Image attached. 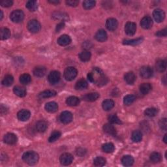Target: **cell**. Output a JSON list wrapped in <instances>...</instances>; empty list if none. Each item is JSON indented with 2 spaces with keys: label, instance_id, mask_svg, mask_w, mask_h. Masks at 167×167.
Wrapping results in <instances>:
<instances>
[{
  "label": "cell",
  "instance_id": "obj_52",
  "mask_svg": "<svg viewBox=\"0 0 167 167\" xmlns=\"http://www.w3.org/2000/svg\"><path fill=\"white\" fill-rule=\"evenodd\" d=\"M64 27H65V24H64V22H62L58 24V25H57L56 28V32H58V33L60 32L61 29H63L64 28Z\"/></svg>",
  "mask_w": 167,
  "mask_h": 167
},
{
  "label": "cell",
  "instance_id": "obj_23",
  "mask_svg": "<svg viewBox=\"0 0 167 167\" xmlns=\"http://www.w3.org/2000/svg\"><path fill=\"white\" fill-rule=\"evenodd\" d=\"M103 131L107 133L108 135H116V129L112 124H107L104 125L103 126Z\"/></svg>",
  "mask_w": 167,
  "mask_h": 167
},
{
  "label": "cell",
  "instance_id": "obj_42",
  "mask_svg": "<svg viewBox=\"0 0 167 167\" xmlns=\"http://www.w3.org/2000/svg\"><path fill=\"white\" fill-rule=\"evenodd\" d=\"M107 161L103 157H97L94 160V164L96 166H103L106 165Z\"/></svg>",
  "mask_w": 167,
  "mask_h": 167
},
{
  "label": "cell",
  "instance_id": "obj_56",
  "mask_svg": "<svg viewBox=\"0 0 167 167\" xmlns=\"http://www.w3.org/2000/svg\"><path fill=\"white\" fill-rule=\"evenodd\" d=\"M163 141L165 144L167 143V140H166V135H165L164 136V138H163Z\"/></svg>",
  "mask_w": 167,
  "mask_h": 167
},
{
  "label": "cell",
  "instance_id": "obj_2",
  "mask_svg": "<svg viewBox=\"0 0 167 167\" xmlns=\"http://www.w3.org/2000/svg\"><path fill=\"white\" fill-rule=\"evenodd\" d=\"M39 157L36 152L29 151L24 153L22 155L23 161L29 165H35L39 161Z\"/></svg>",
  "mask_w": 167,
  "mask_h": 167
},
{
  "label": "cell",
  "instance_id": "obj_44",
  "mask_svg": "<svg viewBox=\"0 0 167 167\" xmlns=\"http://www.w3.org/2000/svg\"><path fill=\"white\" fill-rule=\"evenodd\" d=\"M136 100V97L133 95H127L124 99V103L126 106H129L133 104Z\"/></svg>",
  "mask_w": 167,
  "mask_h": 167
},
{
  "label": "cell",
  "instance_id": "obj_45",
  "mask_svg": "<svg viewBox=\"0 0 167 167\" xmlns=\"http://www.w3.org/2000/svg\"><path fill=\"white\" fill-rule=\"evenodd\" d=\"M61 135V133L58 131H55L52 133L50 135V137L48 138V141L49 142H54L57 140H58Z\"/></svg>",
  "mask_w": 167,
  "mask_h": 167
},
{
  "label": "cell",
  "instance_id": "obj_18",
  "mask_svg": "<svg viewBox=\"0 0 167 167\" xmlns=\"http://www.w3.org/2000/svg\"><path fill=\"white\" fill-rule=\"evenodd\" d=\"M99 97L98 93H90L87 94L82 97V99L87 102H94L97 100Z\"/></svg>",
  "mask_w": 167,
  "mask_h": 167
},
{
  "label": "cell",
  "instance_id": "obj_7",
  "mask_svg": "<svg viewBox=\"0 0 167 167\" xmlns=\"http://www.w3.org/2000/svg\"><path fill=\"white\" fill-rule=\"evenodd\" d=\"M140 74L143 78H149L153 76V71L152 68L149 66H144L140 69Z\"/></svg>",
  "mask_w": 167,
  "mask_h": 167
},
{
  "label": "cell",
  "instance_id": "obj_46",
  "mask_svg": "<svg viewBox=\"0 0 167 167\" xmlns=\"http://www.w3.org/2000/svg\"><path fill=\"white\" fill-rule=\"evenodd\" d=\"M108 120L111 124H121V121L116 114H111L108 116Z\"/></svg>",
  "mask_w": 167,
  "mask_h": 167
},
{
  "label": "cell",
  "instance_id": "obj_29",
  "mask_svg": "<svg viewBox=\"0 0 167 167\" xmlns=\"http://www.w3.org/2000/svg\"><path fill=\"white\" fill-rule=\"evenodd\" d=\"M121 162L125 166H131L134 163V159L131 155H125L122 157Z\"/></svg>",
  "mask_w": 167,
  "mask_h": 167
},
{
  "label": "cell",
  "instance_id": "obj_38",
  "mask_svg": "<svg viewBox=\"0 0 167 167\" xmlns=\"http://www.w3.org/2000/svg\"><path fill=\"white\" fill-rule=\"evenodd\" d=\"M102 149L105 153H112L114 151V149H115V146H114V145L112 143H106L102 146Z\"/></svg>",
  "mask_w": 167,
  "mask_h": 167
},
{
  "label": "cell",
  "instance_id": "obj_4",
  "mask_svg": "<svg viewBox=\"0 0 167 167\" xmlns=\"http://www.w3.org/2000/svg\"><path fill=\"white\" fill-rule=\"evenodd\" d=\"M11 20L15 23H20L24 19V14L22 10H15L10 15Z\"/></svg>",
  "mask_w": 167,
  "mask_h": 167
},
{
  "label": "cell",
  "instance_id": "obj_20",
  "mask_svg": "<svg viewBox=\"0 0 167 167\" xmlns=\"http://www.w3.org/2000/svg\"><path fill=\"white\" fill-rule=\"evenodd\" d=\"M95 37L97 41L99 42H104L107 39V33L104 29H100L96 33Z\"/></svg>",
  "mask_w": 167,
  "mask_h": 167
},
{
  "label": "cell",
  "instance_id": "obj_47",
  "mask_svg": "<svg viewBox=\"0 0 167 167\" xmlns=\"http://www.w3.org/2000/svg\"><path fill=\"white\" fill-rule=\"evenodd\" d=\"M95 3L96 2L93 0H86L83 2V7L86 10H89L95 7Z\"/></svg>",
  "mask_w": 167,
  "mask_h": 167
},
{
  "label": "cell",
  "instance_id": "obj_15",
  "mask_svg": "<svg viewBox=\"0 0 167 167\" xmlns=\"http://www.w3.org/2000/svg\"><path fill=\"white\" fill-rule=\"evenodd\" d=\"M118 26V22L116 19L111 18L108 19L106 22V27L109 30L113 32L115 31Z\"/></svg>",
  "mask_w": 167,
  "mask_h": 167
},
{
  "label": "cell",
  "instance_id": "obj_13",
  "mask_svg": "<svg viewBox=\"0 0 167 167\" xmlns=\"http://www.w3.org/2000/svg\"><path fill=\"white\" fill-rule=\"evenodd\" d=\"M31 116V113L28 110L22 109L17 114V117L18 119L22 121H28Z\"/></svg>",
  "mask_w": 167,
  "mask_h": 167
},
{
  "label": "cell",
  "instance_id": "obj_43",
  "mask_svg": "<svg viewBox=\"0 0 167 167\" xmlns=\"http://www.w3.org/2000/svg\"><path fill=\"white\" fill-rule=\"evenodd\" d=\"M26 7H27V9L29 11L33 12L37 10L38 5L36 1H32V0H30V1H28L27 3H26Z\"/></svg>",
  "mask_w": 167,
  "mask_h": 167
},
{
  "label": "cell",
  "instance_id": "obj_41",
  "mask_svg": "<svg viewBox=\"0 0 167 167\" xmlns=\"http://www.w3.org/2000/svg\"><path fill=\"white\" fill-rule=\"evenodd\" d=\"M159 112L158 109L156 108H148L145 110L144 114L145 115L148 117H154Z\"/></svg>",
  "mask_w": 167,
  "mask_h": 167
},
{
  "label": "cell",
  "instance_id": "obj_10",
  "mask_svg": "<svg viewBox=\"0 0 167 167\" xmlns=\"http://www.w3.org/2000/svg\"><path fill=\"white\" fill-rule=\"evenodd\" d=\"M137 31V25L132 22H128L125 26V32L128 36H133Z\"/></svg>",
  "mask_w": 167,
  "mask_h": 167
},
{
  "label": "cell",
  "instance_id": "obj_5",
  "mask_svg": "<svg viewBox=\"0 0 167 167\" xmlns=\"http://www.w3.org/2000/svg\"><path fill=\"white\" fill-rule=\"evenodd\" d=\"M41 26L39 22L37 20H31L28 23V29L30 32L36 33L41 30Z\"/></svg>",
  "mask_w": 167,
  "mask_h": 167
},
{
  "label": "cell",
  "instance_id": "obj_22",
  "mask_svg": "<svg viewBox=\"0 0 167 167\" xmlns=\"http://www.w3.org/2000/svg\"><path fill=\"white\" fill-rule=\"evenodd\" d=\"M124 78L127 84H128L129 85H133L135 82L137 77H136V75L133 72H128L125 74Z\"/></svg>",
  "mask_w": 167,
  "mask_h": 167
},
{
  "label": "cell",
  "instance_id": "obj_37",
  "mask_svg": "<svg viewBox=\"0 0 167 167\" xmlns=\"http://www.w3.org/2000/svg\"><path fill=\"white\" fill-rule=\"evenodd\" d=\"M13 82H14V78H13V77L12 75H10V74H7L2 80V84L4 86H11Z\"/></svg>",
  "mask_w": 167,
  "mask_h": 167
},
{
  "label": "cell",
  "instance_id": "obj_31",
  "mask_svg": "<svg viewBox=\"0 0 167 167\" xmlns=\"http://www.w3.org/2000/svg\"><path fill=\"white\" fill-rule=\"evenodd\" d=\"M114 104H114V102L112 100L106 99L103 102L102 106H103V108L104 110V111H111L112 108H114Z\"/></svg>",
  "mask_w": 167,
  "mask_h": 167
},
{
  "label": "cell",
  "instance_id": "obj_53",
  "mask_svg": "<svg viewBox=\"0 0 167 167\" xmlns=\"http://www.w3.org/2000/svg\"><path fill=\"white\" fill-rule=\"evenodd\" d=\"M86 151L83 148H78L77 150V154L79 156H83L86 153Z\"/></svg>",
  "mask_w": 167,
  "mask_h": 167
},
{
  "label": "cell",
  "instance_id": "obj_33",
  "mask_svg": "<svg viewBox=\"0 0 167 167\" xmlns=\"http://www.w3.org/2000/svg\"><path fill=\"white\" fill-rule=\"evenodd\" d=\"M152 87L149 83H143L140 86V91L144 95H146L152 90Z\"/></svg>",
  "mask_w": 167,
  "mask_h": 167
},
{
  "label": "cell",
  "instance_id": "obj_30",
  "mask_svg": "<svg viewBox=\"0 0 167 167\" xmlns=\"http://www.w3.org/2000/svg\"><path fill=\"white\" fill-rule=\"evenodd\" d=\"M78 56L82 61H83V62H86V61H88L90 60L91 55L88 50H85L80 52Z\"/></svg>",
  "mask_w": 167,
  "mask_h": 167
},
{
  "label": "cell",
  "instance_id": "obj_17",
  "mask_svg": "<svg viewBox=\"0 0 167 167\" xmlns=\"http://www.w3.org/2000/svg\"><path fill=\"white\" fill-rule=\"evenodd\" d=\"M71 43V39L67 35H63L58 39V43L60 46H67Z\"/></svg>",
  "mask_w": 167,
  "mask_h": 167
},
{
  "label": "cell",
  "instance_id": "obj_8",
  "mask_svg": "<svg viewBox=\"0 0 167 167\" xmlns=\"http://www.w3.org/2000/svg\"><path fill=\"white\" fill-rule=\"evenodd\" d=\"M60 120L63 124H68L73 120V114L69 111H64L61 114Z\"/></svg>",
  "mask_w": 167,
  "mask_h": 167
},
{
  "label": "cell",
  "instance_id": "obj_28",
  "mask_svg": "<svg viewBox=\"0 0 167 167\" xmlns=\"http://www.w3.org/2000/svg\"><path fill=\"white\" fill-rule=\"evenodd\" d=\"M36 129L39 133H43L45 132L48 128V124L45 121L41 120L37 122L36 124Z\"/></svg>",
  "mask_w": 167,
  "mask_h": 167
},
{
  "label": "cell",
  "instance_id": "obj_49",
  "mask_svg": "<svg viewBox=\"0 0 167 167\" xmlns=\"http://www.w3.org/2000/svg\"><path fill=\"white\" fill-rule=\"evenodd\" d=\"M13 4V2L11 0H3L0 2V5L3 7H11Z\"/></svg>",
  "mask_w": 167,
  "mask_h": 167
},
{
  "label": "cell",
  "instance_id": "obj_48",
  "mask_svg": "<svg viewBox=\"0 0 167 167\" xmlns=\"http://www.w3.org/2000/svg\"><path fill=\"white\" fill-rule=\"evenodd\" d=\"M159 125L160 128L164 131H166L167 129V120L166 118H162L159 122Z\"/></svg>",
  "mask_w": 167,
  "mask_h": 167
},
{
  "label": "cell",
  "instance_id": "obj_1",
  "mask_svg": "<svg viewBox=\"0 0 167 167\" xmlns=\"http://www.w3.org/2000/svg\"><path fill=\"white\" fill-rule=\"evenodd\" d=\"M88 80L99 87L106 85L108 82V78L101 69L95 67L87 74Z\"/></svg>",
  "mask_w": 167,
  "mask_h": 167
},
{
  "label": "cell",
  "instance_id": "obj_50",
  "mask_svg": "<svg viewBox=\"0 0 167 167\" xmlns=\"http://www.w3.org/2000/svg\"><path fill=\"white\" fill-rule=\"evenodd\" d=\"M66 3L69 6L77 7L78 5L79 2L77 0H67V1H66Z\"/></svg>",
  "mask_w": 167,
  "mask_h": 167
},
{
  "label": "cell",
  "instance_id": "obj_51",
  "mask_svg": "<svg viewBox=\"0 0 167 167\" xmlns=\"http://www.w3.org/2000/svg\"><path fill=\"white\" fill-rule=\"evenodd\" d=\"M156 36L158 37H166L167 36V29H164L159 31V32H157L156 33Z\"/></svg>",
  "mask_w": 167,
  "mask_h": 167
},
{
  "label": "cell",
  "instance_id": "obj_35",
  "mask_svg": "<svg viewBox=\"0 0 167 167\" xmlns=\"http://www.w3.org/2000/svg\"><path fill=\"white\" fill-rule=\"evenodd\" d=\"M88 84H87V81L84 79H80L79 80L75 85V89L77 90H83L86 88H87Z\"/></svg>",
  "mask_w": 167,
  "mask_h": 167
},
{
  "label": "cell",
  "instance_id": "obj_32",
  "mask_svg": "<svg viewBox=\"0 0 167 167\" xmlns=\"http://www.w3.org/2000/svg\"><path fill=\"white\" fill-rule=\"evenodd\" d=\"M142 139V133L140 131H134L131 135V140L134 142H139Z\"/></svg>",
  "mask_w": 167,
  "mask_h": 167
},
{
  "label": "cell",
  "instance_id": "obj_21",
  "mask_svg": "<svg viewBox=\"0 0 167 167\" xmlns=\"http://www.w3.org/2000/svg\"><path fill=\"white\" fill-rule=\"evenodd\" d=\"M45 108L47 112L50 113H54L58 111V105L56 102H53V101L49 102V103H47L45 104Z\"/></svg>",
  "mask_w": 167,
  "mask_h": 167
},
{
  "label": "cell",
  "instance_id": "obj_19",
  "mask_svg": "<svg viewBox=\"0 0 167 167\" xmlns=\"http://www.w3.org/2000/svg\"><path fill=\"white\" fill-rule=\"evenodd\" d=\"M57 94L56 91L54 90H45L41 93L39 94V97L40 99H45V98H50V97H53L56 96Z\"/></svg>",
  "mask_w": 167,
  "mask_h": 167
},
{
  "label": "cell",
  "instance_id": "obj_26",
  "mask_svg": "<svg viewBox=\"0 0 167 167\" xmlns=\"http://www.w3.org/2000/svg\"><path fill=\"white\" fill-rule=\"evenodd\" d=\"M143 41V38H137L135 39H125L123 41V44L125 45H132L135 46L138 45Z\"/></svg>",
  "mask_w": 167,
  "mask_h": 167
},
{
  "label": "cell",
  "instance_id": "obj_3",
  "mask_svg": "<svg viewBox=\"0 0 167 167\" xmlns=\"http://www.w3.org/2000/svg\"><path fill=\"white\" fill-rule=\"evenodd\" d=\"M78 71L73 67H68L65 69L63 76L66 80L72 81L77 76Z\"/></svg>",
  "mask_w": 167,
  "mask_h": 167
},
{
  "label": "cell",
  "instance_id": "obj_54",
  "mask_svg": "<svg viewBox=\"0 0 167 167\" xmlns=\"http://www.w3.org/2000/svg\"><path fill=\"white\" fill-rule=\"evenodd\" d=\"M8 111V108H7L6 106H3V104L1 105V114L2 115L3 114H6Z\"/></svg>",
  "mask_w": 167,
  "mask_h": 167
},
{
  "label": "cell",
  "instance_id": "obj_39",
  "mask_svg": "<svg viewBox=\"0 0 167 167\" xmlns=\"http://www.w3.org/2000/svg\"><path fill=\"white\" fill-rule=\"evenodd\" d=\"M32 81V77L29 74H23L20 77V82L24 85H28Z\"/></svg>",
  "mask_w": 167,
  "mask_h": 167
},
{
  "label": "cell",
  "instance_id": "obj_14",
  "mask_svg": "<svg viewBox=\"0 0 167 167\" xmlns=\"http://www.w3.org/2000/svg\"><path fill=\"white\" fill-rule=\"evenodd\" d=\"M3 141L5 143L12 145L17 142V137L13 133H7L3 137Z\"/></svg>",
  "mask_w": 167,
  "mask_h": 167
},
{
  "label": "cell",
  "instance_id": "obj_16",
  "mask_svg": "<svg viewBox=\"0 0 167 167\" xmlns=\"http://www.w3.org/2000/svg\"><path fill=\"white\" fill-rule=\"evenodd\" d=\"M33 73L37 77H43L46 73V69L43 66H37L34 68Z\"/></svg>",
  "mask_w": 167,
  "mask_h": 167
},
{
  "label": "cell",
  "instance_id": "obj_6",
  "mask_svg": "<svg viewBox=\"0 0 167 167\" xmlns=\"http://www.w3.org/2000/svg\"><path fill=\"white\" fill-rule=\"evenodd\" d=\"M73 161V156L69 153H64L61 154L60 157V161L61 164L64 166L71 165Z\"/></svg>",
  "mask_w": 167,
  "mask_h": 167
},
{
  "label": "cell",
  "instance_id": "obj_55",
  "mask_svg": "<svg viewBox=\"0 0 167 167\" xmlns=\"http://www.w3.org/2000/svg\"><path fill=\"white\" fill-rule=\"evenodd\" d=\"M48 2L52 4H58L60 3V1H58V0H49Z\"/></svg>",
  "mask_w": 167,
  "mask_h": 167
},
{
  "label": "cell",
  "instance_id": "obj_34",
  "mask_svg": "<svg viewBox=\"0 0 167 167\" xmlns=\"http://www.w3.org/2000/svg\"><path fill=\"white\" fill-rule=\"evenodd\" d=\"M11 31L8 28H2L0 29V37L2 40H6L11 37Z\"/></svg>",
  "mask_w": 167,
  "mask_h": 167
},
{
  "label": "cell",
  "instance_id": "obj_36",
  "mask_svg": "<svg viewBox=\"0 0 167 167\" xmlns=\"http://www.w3.org/2000/svg\"><path fill=\"white\" fill-rule=\"evenodd\" d=\"M13 91L16 95L20 97H23L26 95V91L25 88L20 86H15L13 89Z\"/></svg>",
  "mask_w": 167,
  "mask_h": 167
},
{
  "label": "cell",
  "instance_id": "obj_24",
  "mask_svg": "<svg viewBox=\"0 0 167 167\" xmlns=\"http://www.w3.org/2000/svg\"><path fill=\"white\" fill-rule=\"evenodd\" d=\"M52 17L56 20H59L61 21H67L69 20L68 15L61 12H54L52 14Z\"/></svg>",
  "mask_w": 167,
  "mask_h": 167
},
{
  "label": "cell",
  "instance_id": "obj_11",
  "mask_svg": "<svg viewBox=\"0 0 167 167\" xmlns=\"http://www.w3.org/2000/svg\"><path fill=\"white\" fill-rule=\"evenodd\" d=\"M153 16L157 22L160 23L164 20L165 18V13L162 10L159 9H157L153 11Z\"/></svg>",
  "mask_w": 167,
  "mask_h": 167
},
{
  "label": "cell",
  "instance_id": "obj_25",
  "mask_svg": "<svg viewBox=\"0 0 167 167\" xmlns=\"http://www.w3.org/2000/svg\"><path fill=\"white\" fill-rule=\"evenodd\" d=\"M66 103L70 107H76L80 104V99L77 97L71 96L66 100Z\"/></svg>",
  "mask_w": 167,
  "mask_h": 167
},
{
  "label": "cell",
  "instance_id": "obj_12",
  "mask_svg": "<svg viewBox=\"0 0 167 167\" xmlns=\"http://www.w3.org/2000/svg\"><path fill=\"white\" fill-rule=\"evenodd\" d=\"M153 20L150 16H146L140 21V26L145 29H148L152 27Z\"/></svg>",
  "mask_w": 167,
  "mask_h": 167
},
{
  "label": "cell",
  "instance_id": "obj_9",
  "mask_svg": "<svg viewBox=\"0 0 167 167\" xmlns=\"http://www.w3.org/2000/svg\"><path fill=\"white\" fill-rule=\"evenodd\" d=\"M60 77L61 74L59 71H53L50 72V74H48V79L51 84H57L60 81Z\"/></svg>",
  "mask_w": 167,
  "mask_h": 167
},
{
  "label": "cell",
  "instance_id": "obj_27",
  "mask_svg": "<svg viewBox=\"0 0 167 167\" xmlns=\"http://www.w3.org/2000/svg\"><path fill=\"white\" fill-rule=\"evenodd\" d=\"M156 70L159 73H163L166 69V61L164 60H158L155 65Z\"/></svg>",
  "mask_w": 167,
  "mask_h": 167
},
{
  "label": "cell",
  "instance_id": "obj_57",
  "mask_svg": "<svg viewBox=\"0 0 167 167\" xmlns=\"http://www.w3.org/2000/svg\"><path fill=\"white\" fill-rule=\"evenodd\" d=\"M0 13H1V17H0V20H2V19H3V11H0Z\"/></svg>",
  "mask_w": 167,
  "mask_h": 167
},
{
  "label": "cell",
  "instance_id": "obj_40",
  "mask_svg": "<svg viewBox=\"0 0 167 167\" xmlns=\"http://www.w3.org/2000/svg\"><path fill=\"white\" fill-rule=\"evenodd\" d=\"M149 158H150V161L153 163H158L162 159L161 155L158 152H153L150 155V157Z\"/></svg>",
  "mask_w": 167,
  "mask_h": 167
}]
</instances>
